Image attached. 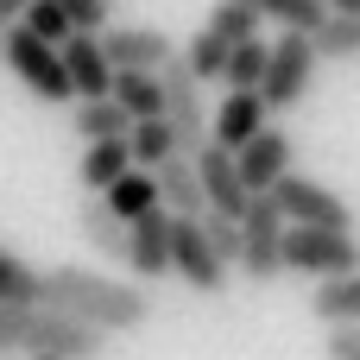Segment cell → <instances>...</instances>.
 Instances as JSON below:
<instances>
[{"instance_id": "obj_1", "label": "cell", "mask_w": 360, "mask_h": 360, "mask_svg": "<svg viewBox=\"0 0 360 360\" xmlns=\"http://www.w3.org/2000/svg\"><path fill=\"white\" fill-rule=\"evenodd\" d=\"M38 310H51L63 323H82L101 342L108 335H133V329L152 323V297L139 285L89 272V266H51V272H38Z\"/></svg>"}, {"instance_id": "obj_2", "label": "cell", "mask_w": 360, "mask_h": 360, "mask_svg": "<svg viewBox=\"0 0 360 360\" xmlns=\"http://www.w3.org/2000/svg\"><path fill=\"white\" fill-rule=\"evenodd\" d=\"M278 272H310V278H348L360 272V240L354 234H329V228H285L278 240Z\"/></svg>"}, {"instance_id": "obj_3", "label": "cell", "mask_w": 360, "mask_h": 360, "mask_svg": "<svg viewBox=\"0 0 360 360\" xmlns=\"http://www.w3.org/2000/svg\"><path fill=\"white\" fill-rule=\"evenodd\" d=\"M266 196L278 202L285 228H329V234H354V209H348V196H335V190H329V184H316V177L285 171Z\"/></svg>"}, {"instance_id": "obj_4", "label": "cell", "mask_w": 360, "mask_h": 360, "mask_svg": "<svg viewBox=\"0 0 360 360\" xmlns=\"http://www.w3.org/2000/svg\"><path fill=\"white\" fill-rule=\"evenodd\" d=\"M158 89H165V127L177 139V158H196L209 146V108H202V82L184 70V57H171L158 70Z\"/></svg>"}, {"instance_id": "obj_5", "label": "cell", "mask_w": 360, "mask_h": 360, "mask_svg": "<svg viewBox=\"0 0 360 360\" xmlns=\"http://www.w3.org/2000/svg\"><path fill=\"white\" fill-rule=\"evenodd\" d=\"M310 76H316V51H310V38H291V32H278V44H266V76H259V101H266V114L278 108H297L304 95H310Z\"/></svg>"}, {"instance_id": "obj_6", "label": "cell", "mask_w": 360, "mask_h": 360, "mask_svg": "<svg viewBox=\"0 0 360 360\" xmlns=\"http://www.w3.org/2000/svg\"><path fill=\"white\" fill-rule=\"evenodd\" d=\"M0 63H6L38 101H76V95H70V76H63V57H57L51 44H38L25 25L0 32Z\"/></svg>"}, {"instance_id": "obj_7", "label": "cell", "mask_w": 360, "mask_h": 360, "mask_svg": "<svg viewBox=\"0 0 360 360\" xmlns=\"http://www.w3.org/2000/svg\"><path fill=\"white\" fill-rule=\"evenodd\" d=\"M234 228H240V266H234V272L253 278V285H272V278H278V240H285L278 202H272V196H253Z\"/></svg>"}, {"instance_id": "obj_8", "label": "cell", "mask_w": 360, "mask_h": 360, "mask_svg": "<svg viewBox=\"0 0 360 360\" xmlns=\"http://www.w3.org/2000/svg\"><path fill=\"white\" fill-rule=\"evenodd\" d=\"M95 44H101V57H108L114 76H158L177 57L171 32H158V25H108Z\"/></svg>"}, {"instance_id": "obj_9", "label": "cell", "mask_w": 360, "mask_h": 360, "mask_svg": "<svg viewBox=\"0 0 360 360\" xmlns=\"http://www.w3.org/2000/svg\"><path fill=\"white\" fill-rule=\"evenodd\" d=\"M196 184H202V215H221V221H240L247 215V190H240V171H234V152H221V146H202L196 158Z\"/></svg>"}, {"instance_id": "obj_10", "label": "cell", "mask_w": 360, "mask_h": 360, "mask_svg": "<svg viewBox=\"0 0 360 360\" xmlns=\"http://www.w3.org/2000/svg\"><path fill=\"white\" fill-rule=\"evenodd\" d=\"M120 266L139 278V291L158 285V278H171V215H165V209H152L146 221L127 228V259H120Z\"/></svg>"}, {"instance_id": "obj_11", "label": "cell", "mask_w": 360, "mask_h": 360, "mask_svg": "<svg viewBox=\"0 0 360 360\" xmlns=\"http://www.w3.org/2000/svg\"><path fill=\"white\" fill-rule=\"evenodd\" d=\"M171 272H177L190 291H202V297H215V291L228 285V266L209 253V240H202L196 221H171Z\"/></svg>"}, {"instance_id": "obj_12", "label": "cell", "mask_w": 360, "mask_h": 360, "mask_svg": "<svg viewBox=\"0 0 360 360\" xmlns=\"http://www.w3.org/2000/svg\"><path fill=\"white\" fill-rule=\"evenodd\" d=\"M57 57H63V76H70V95H76V101H101V95L114 89V70H108V57H101L95 38L70 32V38L57 44Z\"/></svg>"}, {"instance_id": "obj_13", "label": "cell", "mask_w": 360, "mask_h": 360, "mask_svg": "<svg viewBox=\"0 0 360 360\" xmlns=\"http://www.w3.org/2000/svg\"><path fill=\"white\" fill-rule=\"evenodd\" d=\"M234 171H240V190H247V196H266V190L291 171V139L266 127L253 146H240V152H234Z\"/></svg>"}, {"instance_id": "obj_14", "label": "cell", "mask_w": 360, "mask_h": 360, "mask_svg": "<svg viewBox=\"0 0 360 360\" xmlns=\"http://www.w3.org/2000/svg\"><path fill=\"white\" fill-rule=\"evenodd\" d=\"M266 133V101L259 95H221V108L209 114V146L221 152H240Z\"/></svg>"}, {"instance_id": "obj_15", "label": "cell", "mask_w": 360, "mask_h": 360, "mask_svg": "<svg viewBox=\"0 0 360 360\" xmlns=\"http://www.w3.org/2000/svg\"><path fill=\"white\" fill-rule=\"evenodd\" d=\"M152 184H158V209L171 221H202V184H196V165L190 158H165L152 171Z\"/></svg>"}, {"instance_id": "obj_16", "label": "cell", "mask_w": 360, "mask_h": 360, "mask_svg": "<svg viewBox=\"0 0 360 360\" xmlns=\"http://www.w3.org/2000/svg\"><path fill=\"white\" fill-rule=\"evenodd\" d=\"M70 127H76V139H82V146H127V133H133V120H127L108 95H101V101H76Z\"/></svg>"}, {"instance_id": "obj_17", "label": "cell", "mask_w": 360, "mask_h": 360, "mask_svg": "<svg viewBox=\"0 0 360 360\" xmlns=\"http://www.w3.org/2000/svg\"><path fill=\"white\" fill-rule=\"evenodd\" d=\"M310 316H316L323 329H360V272L316 285V297H310Z\"/></svg>"}, {"instance_id": "obj_18", "label": "cell", "mask_w": 360, "mask_h": 360, "mask_svg": "<svg viewBox=\"0 0 360 360\" xmlns=\"http://www.w3.org/2000/svg\"><path fill=\"white\" fill-rule=\"evenodd\" d=\"M101 209L120 221V228H133V221H146L152 209H158V184H152V171H127L108 196H101Z\"/></svg>"}, {"instance_id": "obj_19", "label": "cell", "mask_w": 360, "mask_h": 360, "mask_svg": "<svg viewBox=\"0 0 360 360\" xmlns=\"http://www.w3.org/2000/svg\"><path fill=\"white\" fill-rule=\"evenodd\" d=\"M108 101H114L133 127H139V120H165V89H158V76H114Z\"/></svg>"}, {"instance_id": "obj_20", "label": "cell", "mask_w": 360, "mask_h": 360, "mask_svg": "<svg viewBox=\"0 0 360 360\" xmlns=\"http://www.w3.org/2000/svg\"><path fill=\"white\" fill-rule=\"evenodd\" d=\"M127 171H133L127 146H82V165H76V177H82V190H89V196H108V190H114Z\"/></svg>"}, {"instance_id": "obj_21", "label": "cell", "mask_w": 360, "mask_h": 360, "mask_svg": "<svg viewBox=\"0 0 360 360\" xmlns=\"http://www.w3.org/2000/svg\"><path fill=\"white\" fill-rule=\"evenodd\" d=\"M76 228H82V240L101 253V259H127V228L101 209V196H82V209H76Z\"/></svg>"}, {"instance_id": "obj_22", "label": "cell", "mask_w": 360, "mask_h": 360, "mask_svg": "<svg viewBox=\"0 0 360 360\" xmlns=\"http://www.w3.org/2000/svg\"><path fill=\"white\" fill-rule=\"evenodd\" d=\"M259 19H272L278 32H291V38H310L323 19H329V6L323 0H247Z\"/></svg>"}, {"instance_id": "obj_23", "label": "cell", "mask_w": 360, "mask_h": 360, "mask_svg": "<svg viewBox=\"0 0 360 360\" xmlns=\"http://www.w3.org/2000/svg\"><path fill=\"white\" fill-rule=\"evenodd\" d=\"M202 32H209V38H221V44L234 51V44H253V38H259V13H253L247 0H215Z\"/></svg>"}, {"instance_id": "obj_24", "label": "cell", "mask_w": 360, "mask_h": 360, "mask_svg": "<svg viewBox=\"0 0 360 360\" xmlns=\"http://www.w3.org/2000/svg\"><path fill=\"white\" fill-rule=\"evenodd\" d=\"M127 158H133V171H158L165 158H177L171 127H165V120H139V127L127 133Z\"/></svg>"}, {"instance_id": "obj_25", "label": "cell", "mask_w": 360, "mask_h": 360, "mask_svg": "<svg viewBox=\"0 0 360 360\" xmlns=\"http://www.w3.org/2000/svg\"><path fill=\"white\" fill-rule=\"evenodd\" d=\"M310 51H316V63L329 57V63H354L360 57V19H323L316 32H310Z\"/></svg>"}, {"instance_id": "obj_26", "label": "cell", "mask_w": 360, "mask_h": 360, "mask_svg": "<svg viewBox=\"0 0 360 360\" xmlns=\"http://www.w3.org/2000/svg\"><path fill=\"white\" fill-rule=\"evenodd\" d=\"M0 310H38V272L0 247Z\"/></svg>"}, {"instance_id": "obj_27", "label": "cell", "mask_w": 360, "mask_h": 360, "mask_svg": "<svg viewBox=\"0 0 360 360\" xmlns=\"http://www.w3.org/2000/svg\"><path fill=\"white\" fill-rule=\"evenodd\" d=\"M259 76H266V44H259V38H253V44H234V51H228V70H221L228 95H259Z\"/></svg>"}, {"instance_id": "obj_28", "label": "cell", "mask_w": 360, "mask_h": 360, "mask_svg": "<svg viewBox=\"0 0 360 360\" xmlns=\"http://www.w3.org/2000/svg\"><path fill=\"white\" fill-rule=\"evenodd\" d=\"M177 57H184V70H190L196 82H221V70H228V44H221V38H209V32H196Z\"/></svg>"}, {"instance_id": "obj_29", "label": "cell", "mask_w": 360, "mask_h": 360, "mask_svg": "<svg viewBox=\"0 0 360 360\" xmlns=\"http://www.w3.org/2000/svg\"><path fill=\"white\" fill-rule=\"evenodd\" d=\"M19 25H25V32H32V38H38V44H51V51H57V44H63V38H70V19H63V13H57V6H51V0H32V6H25V19H19Z\"/></svg>"}, {"instance_id": "obj_30", "label": "cell", "mask_w": 360, "mask_h": 360, "mask_svg": "<svg viewBox=\"0 0 360 360\" xmlns=\"http://www.w3.org/2000/svg\"><path fill=\"white\" fill-rule=\"evenodd\" d=\"M196 228H202L209 253H215V259H221V266L234 272V266H240V228H234V221H221V215H202Z\"/></svg>"}, {"instance_id": "obj_31", "label": "cell", "mask_w": 360, "mask_h": 360, "mask_svg": "<svg viewBox=\"0 0 360 360\" xmlns=\"http://www.w3.org/2000/svg\"><path fill=\"white\" fill-rule=\"evenodd\" d=\"M63 19H70V32H82V38H101L108 32V0H51Z\"/></svg>"}, {"instance_id": "obj_32", "label": "cell", "mask_w": 360, "mask_h": 360, "mask_svg": "<svg viewBox=\"0 0 360 360\" xmlns=\"http://www.w3.org/2000/svg\"><path fill=\"white\" fill-rule=\"evenodd\" d=\"M323 348H329V360H360V335H354V329H329Z\"/></svg>"}, {"instance_id": "obj_33", "label": "cell", "mask_w": 360, "mask_h": 360, "mask_svg": "<svg viewBox=\"0 0 360 360\" xmlns=\"http://www.w3.org/2000/svg\"><path fill=\"white\" fill-rule=\"evenodd\" d=\"M25 6H32V0H0V32H13V25L25 19Z\"/></svg>"}, {"instance_id": "obj_34", "label": "cell", "mask_w": 360, "mask_h": 360, "mask_svg": "<svg viewBox=\"0 0 360 360\" xmlns=\"http://www.w3.org/2000/svg\"><path fill=\"white\" fill-rule=\"evenodd\" d=\"M323 6H329L335 19H360V0H323Z\"/></svg>"}, {"instance_id": "obj_35", "label": "cell", "mask_w": 360, "mask_h": 360, "mask_svg": "<svg viewBox=\"0 0 360 360\" xmlns=\"http://www.w3.org/2000/svg\"><path fill=\"white\" fill-rule=\"evenodd\" d=\"M354 335H360V329H354Z\"/></svg>"}]
</instances>
